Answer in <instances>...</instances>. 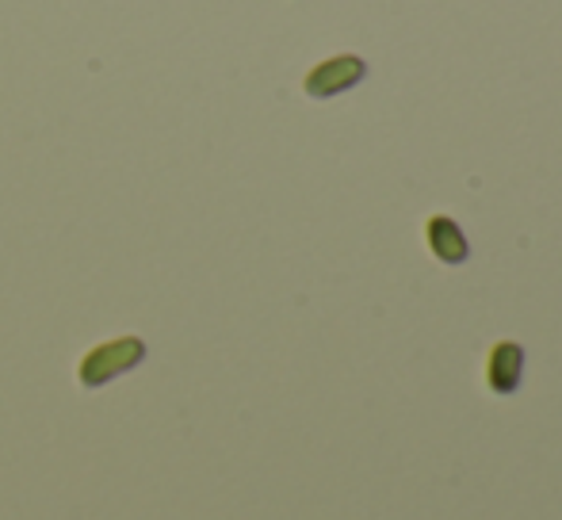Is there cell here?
Masks as SVG:
<instances>
[{
    "label": "cell",
    "instance_id": "7a4b0ae2",
    "mask_svg": "<svg viewBox=\"0 0 562 520\" xmlns=\"http://www.w3.org/2000/svg\"><path fill=\"white\" fill-rule=\"evenodd\" d=\"M363 77H368L363 58H356V54H340V58L322 61V66H314L311 74H306V97L329 100V97H337V92L360 84Z\"/></svg>",
    "mask_w": 562,
    "mask_h": 520
},
{
    "label": "cell",
    "instance_id": "277c9868",
    "mask_svg": "<svg viewBox=\"0 0 562 520\" xmlns=\"http://www.w3.org/2000/svg\"><path fill=\"white\" fill-rule=\"evenodd\" d=\"M425 238H429L432 257L445 260V264H463V260L471 257V241L463 238L459 223L448 215H432L429 226H425Z\"/></svg>",
    "mask_w": 562,
    "mask_h": 520
},
{
    "label": "cell",
    "instance_id": "6da1fadb",
    "mask_svg": "<svg viewBox=\"0 0 562 520\" xmlns=\"http://www.w3.org/2000/svg\"><path fill=\"white\" fill-rule=\"evenodd\" d=\"M146 360V344L138 337H119V341H108V344H97L92 352H85L81 360V387L97 391L104 383L119 380V375L134 372V368Z\"/></svg>",
    "mask_w": 562,
    "mask_h": 520
},
{
    "label": "cell",
    "instance_id": "3957f363",
    "mask_svg": "<svg viewBox=\"0 0 562 520\" xmlns=\"http://www.w3.org/2000/svg\"><path fill=\"white\" fill-rule=\"evenodd\" d=\"M525 380V349L517 341H497L486 360V383L494 394H517Z\"/></svg>",
    "mask_w": 562,
    "mask_h": 520
}]
</instances>
